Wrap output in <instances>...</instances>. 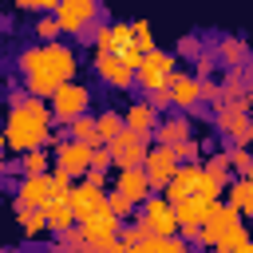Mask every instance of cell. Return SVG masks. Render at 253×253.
<instances>
[{
  "label": "cell",
  "mask_w": 253,
  "mask_h": 253,
  "mask_svg": "<svg viewBox=\"0 0 253 253\" xmlns=\"http://www.w3.org/2000/svg\"><path fill=\"white\" fill-rule=\"evenodd\" d=\"M225 194H229V210H237V217H253V182L249 178H237V182H229L225 186Z\"/></svg>",
  "instance_id": "cell-21"
},
{
  "label": "cell",
  "mask_w": 253,
  "mask_h": 253,
  "mask_svg": "<svg viewBox=\"0 0 253 253\" xmlns=\"http://www.w3.org/2000/svg\"><path fill=\"white\" fill-rule=\"evenodd\" d=\"M47 166H51V158H47L43 150H28V154L20 158V170H24V178H32V174H47Z\"/></svg>",
  "instance_id": "cell-31"
},
{
  "label": "cell",
  "mask_w": 253,
  "mask_h": 253,
  "mask_svg": "<svg viewBox=\"0 0 253 253\" xmlns=\"http://www.w3.org/2000/svg\"><path fill=\"white\" fill-rule=\"evenodd\" d=\"M123 123H126V130L130 134H138V138H154V126H158V111L146 103V99H138V103H130L126 107V115H123Z\"/></svg>",
  "instance_id": "cell-17"
},
{
  "label": "cell",
  "mask_w": 253,
  "mask_h": 253,
  "mask_svg": "<svg viewBox=\"0 0 253 253\" xmlns=\"http://www.w3.org/2000/svg\"><path fill=\"white\" fill-rule=\"evenodd\" d=\"M51 194H55V198H63V202H67V194H71V178H67V174H59V170H55V174H51Z\"/></svg>",
  "instance_id": "cell-41"
},
{
  "label": "cell",
  "mask_w": 253,
  "mask_h": 253,
  "mask_svg": "<svg viewBox=\"0 0 253 253\" xmlns=\"http://www.w3.org/2000/svg\"><path fill=\"white\" fill-rule=\"evenodd\" d=\"M217 59H221V71H241L249 63V47L241 36H221L217 40Z\"/></svg>",
  "instance_id": "cell-20"
},
{
  "label": "cell",
  "mask_w": 253,
  "mask_h": 253,
  "mask_svg": "<svg viewBox=\"0 0 253 253\" xmlns=\"http://www.w3.org/2000/svg\"><path fill=\"white\" fill-rule=\"evenodd\" d=\"M95 130H99V146H107L126 130V123H123L119 111H103V115H95Z\"/></svg>",
  "instance_id": "cell-23"
},
{
  "label": "cell",
  "mask_w": 253,
  "mask_h": 253,
  "mask_svg": "<svg viewBox=\"0 0 253 253\" xmlns=\"http://www.w3.org/2000/svg\"><path fill=\"white\" fill-rule=\"evenodd\" d=\"M0 253H16V249H0Z\"/></svg>",
  "instance_id": "cell-50"
},
{
  "label": "cell",
  "mask_w": 253,
  "mask_h": 253,
  "mask_svg": "<svg viewBox=\"0 0 253 253\" xmlns=\"http://www.w3.org/2000/svg\"><path fill=\"white\" fill-rule=\"evenodd\" d=\"M174 170H178L174 150H166V146H150V150H146L142 174L150 178V186H154V190H166V186H170V178H174Z\"/></svg>",
  "instance_id": "cell-13"
},
{
  "label": "cell",
  "mask_w": 253,
  "mask_h": 253,
  "mask_svg": "<svg viewBox=\"0 0 253 253\" xmlns=\"http://www.w3.org/2000/svg\"><path fill=\"white\" fill-rule=\"evenodd\" d=\"M178 55L198 59V55H202V40H198V36H182V40H178ZM178 55H174V59H178Z\"/></svg>",
  "instance_id": "cell-39"
},
{
  "label": "cell",
  "mask_w": 253,
  "mask_h": 253,
  "mask_svg": "<svg viewBox=\"0 0 253 253\" xmlns=\"http://www.w3.org/2000/svg\"><path fill=\"white\" fill-rule=\"evenodd\" d=\"M210 253H229V249H210Z\"/></svg>",
  "instance_id": "cell-48"
},
{
  "label": "cell",
  "mask_w": 253,
  "mask_h": 253,
  "mask_svg": "<svg viewBox=\"0 0 253 253\" xmlns=\"http://www.w3.org/2000/svg\"><path fill=\"white\" fill-rule=\"evenodd\" d=\"M32 32L40 36V43H55V36H59V24H55V16H43V20H40Z\"/></svg>",
  "instance_id": "cell-38"
},
{
  "label": "cell",
  "mask_w": 253,
  "mask_h": 253,
  "mask_svg": "<svg viewBox=\"0 0 253 253\" xmlns=\"http://www.w3.org/2000/svg\"><path fill=\"white\" fill-rule=\"evenodd\" d=\"M202 170H206V178H210L217 190H225V186H229V162H225V150L210 154V158L202 162Z\"/></svg>",
  "instance_id": "cell-26"
},
{
  "label": "cell",
  "mask_w": 253,
  "mask_h": 253,
  "mask_svg": "<svg viewBox=\"0 0 253 253\" xmlns=\"http://www.w3.org/2000/svg\"><path fill=\"white\" fill-rule=\"evenodd\" d=\"M249 182H253V170H249Z\"/></svg>",
  "instance_id": "cell-52"
},
{
  "label": "cell",
  "mask_w": 253,
  "mask_h": 253,
  "mask_svg": "<svg viewBox=\"0 0 253 253\" xmlns=\"http://www.w3.org/2000/svg\"><path fill=\"white\" fill-rule=\"evenodd\" d=\"M138 221L154 233V237H178V217H174V206L166 202V198H146L142 206H138Z\"/></svg>",
  "instance_id": "cell-6"
},
{
  "label": "cell",
  "mask_w": 253,
  "mask_h": 253,
  "mask_svg": "<svg viewBox=\"0 0 253 253\" xmlns=\"http://www.w3.org/2000/svg\"><path fill=\"white\" fill-rule=\"evenodd\" d=\"M51 119H63V123H75L91 111V91L83 83H63L55 95H51Z\"/></svg>",
  "instance_id": "cell-5"
},
{
  "label": "cell",
  "mask_w": 253,
  "mask_h": 253,
  "mask_svg": "<svg viewBox=\"0 0 253 253\" xmlns=\"http://www.w3.org/2000/svg\"><path fill=\"white\" fill-rule=\"evenodd\" d=\"M130 43H134L138 55H150V51L158 47V43H154V32H150L146 20H130Z\"/></svg>",
  "instance_id": "cell-28"
},
{
  "label": "cell",
  "mask_w": 253,
  "mask_h": 253,
  "mask_svg": "<svg viewBox=\"0 0 253 253\" xmlns=\"http://www.w3.org/2000/svg\"><path fill=\"white\" fill-rule=\"evenodd\" d=\"M150 237H154V233H150V229H146V225H142V221H138V217H134V221H130V225H123V229H119V245H126V249H130V253H134V249H138V245H146V241H150Z\"/></svg>",
  "instance_id": "cell-29"
},
{
  "label": "cell",
  "mask_w": 253,
  "mask_h": 253,
  "mask_svg": "<svg viewBox=\"0 0 253 253\" xmlns=\"http://www.w3.org/2000/svg\"><path fill=\"white\" fill-rule=\"evenodd\" d=\"M67 138L71 142H83V146H99V130H95V119L83 115L75 123H67Z\"/></svg>",
  "instance_id": "cell-25"
},
{
  "label": "cell",
  "mask_w": 253,
  "mask_h": 253,
  "mask_svg": "<svg viewBox=\"0 0 253 253\" xmlns=\"http://www.w3.org/2000/svg\"><path fill=\"white\" fill-rule=\"evenodd\" d=\"M241 71H245V83H249V87H253V55H249V63H245V67H241Z\"/></svg>",
  "instance_id": "cell-44"
},
{
  "label": "cell",
  "mask_w": 253,
  "mask_h": 253,
  "mask_svg": "<svg viewBox=\"0 0 253 253\" xmlns=\"http://www.w3.org/2000/svg\"><path fill=\"white\" fill-rule=\"evenodd\" d=\"M229 253H253V237H249L245 245H237V249H229Z\"/></svg>",
  "instance_id": "cell-45"
},
{
  "label": "cell",
  "mask_w": 253,
  "mask_h": 253,
  "mask_svg": "<svg viewBox=\"0 0 253 253\" xmlns=\"http://www.w3.org/2000/svg\"><path fill=\"white\" fill-rule=\"evenodd\" d=\"M146 103H150L154 111H162V107H170V91H150V95H146Z\"/></svg>",
  "instance_id": "cell-42"
},
{
  "label": "cell",
  "mask_w": 253,
  "mask_h": 253,
  "mask_svg": "<svg viewBox=\"0 0 253 253\" xmlns=\"http://www.w3.org/2000/svg\"><path fill=\"white\" fill-rule=\"evenodd\" d=\"M16 217H20V229H24L28 237H40V233H47V217H43V210L16 206Z\"/></svg>",
  "instance_id": "cell-27"
},
{
  "label": "cell",
  "mask_w": 253,
  "mask_h": 253,
  "mask_svg": "<svg viewBox=\"0 0 253 253\" xmlns=\"http://www.w3.org/2000/svg\"><path fill=\"white\" fill-rule=\"evenodd\" d=\"M210 206H217V202H198V198H186V202H178V206H174V217H178V237H182L186 245H190V241H198V233H202V221H206Z\"/></svg>",
  "instance_id": "cell-11"
},
{
  "label": "cell",
  "mask_w": 253,
  "mask_h": 253,
  "mask_svg": "<svg viewBox=\"0 0 253 253\" xmlns=\"http://www.w3.org/2000/svg\"><path fill=\"white\" fill-rule=\"evenodd\" d=\"M213 126H217L221 134H229L233 146H241V150L253 146V119H249L245 103H225V99H221V103L213 107Z\"/></svg>",
  "instance_id": "cell-3"
},
{
  "label": "cell",
  "mask_w": 253,
  "mask_h": 253,
  "mask_svg": "<svg viewBox=\"0 0 253 253\" xmlns=\"http://www.w3.org/2000/svg\"><path fill=\"white\" fill-rule=\"evenodd\" d=\"M194 63H198V75H194V79H210V71H213V59H210V55H198Z\"/></svg>",
  "instance_id": "cell-43"
},
{
  "label": "cell",
  "mask_w": 253,
  "mask_h": 253,
  "mask_svg": "<svg viewBox=\"0 0 253 253\" xmlns=\"http://www.w3.org/2000/svg\"><path fill=\"white\" fill-rule=\"evenodd\" d=\"M249 237H253V233L245 229V221H237L233 229H225V233H221V245H217V249H237V245H245Z\"/></svg>",
  "instance_id": "cell-37"
},
{
  "label": "cell",
  "mask_w": 253,
  "mask_h": 253,
  "mask_svg": "<svg viewBox=\"0 0 253 253\" xmlns=\"http://www.w3.org/2000/svg\"><path fill=\"white\" fill-rule=\"evenodd\" d=\"M51 162H55V170L67 174V178H87V170H91V146L71 142V138H59Z\"/></svg>",
  "instance_id": "cell-9"
},
{
  "label": "cell",
  "mask_w": 253,
  "mask_h": 253,
  "mask_svg": "<svg viewBox=\"0 0 253 253\" xmlns=\"http://www.w3.org/2000/svg\"><path fill=\"white\" fill-rule=\"evenodd\" d=\"M4 146H12L20 158L28 150H43V142L51 138V107L43 99H24L16 107H8V119H4Z\"/></svg>",
  "instance_id": "cell-2"
},
{
  "label": "cell",
  "mask_w": 253,
  "mask_h": 253,
  "mask_svg": "<svg viewBox=\"0 0 253 253\" xmlns=\"http://www.w3.org/2000/svg\"><path fill=\"white\" fill-rule=\"evenodd\" d=\"M51 174H32L20 182V194H16V206H28V210H43L51 202Z\"/></svg>",
  "instance_id": "cell-16"
},
{
  "label": "cell",
  "mask_w": 253,
  "mask_h": 253,
  "mask_svg": "<svg viewBox=\"0 0 253 253\" xmlns=\"http://www.w3.org/2000/svg\"><path fill=\"white\" fill-rule=\"evenodd\" d=\"M225 162H229V170H237L241 178H249V170H253V154L241 150V146H229V150H225Z\"/></svg>",
  "instance_id": "cell-34"
},
{
  "label": "cell",
  "mask_w": 253,
  "mask_h": 253,
  "mask_svg": "<svg viewBox=\"0 0 253 253\" xmlns=\"http://www.w3.org/2000/svg\"><path fill=\"white\" fill-rule=\"evenodd\" d=\"M43 217H47V229H51V233H67V229L75 225V217H71V210H67L63 198H51V202L43 206Z\"/></svg>",
  "instance_id": "cell-22"
},
{
  "label": "cell",
  "mask_w": 253,
  "mask_h": 253,
  "mask_svg": "<svg viewBox=\"0 0 253 253\" xmlns=\"http://www.w3.org/2000/svg\"><path fill=\"white\" fill-rule=\"evenodd\" d=\"M107 213H111V217H119V221H130L134 206H130L123 194H115V190H111V194H107Z\"/></svg>",
  "instance_id": "cell-36"
},
{
  "label": "cell",
  "mask_w": 253,
  "mask_h": 253,
  "mask_svg": "<svg viewBox=\"0 0 253 253\" xmlns=\"http://www.w3.org/2000/svg\"><path fill=\"white\" fill-rule=\"evenodd\" d=\"M170 107H178L182 115H190L194 107H198V79L194 75H186V71H174V79H170Z\"/></svg>",
  "instance_id": "cell-19"
},
{
  "label": "cell",
  "mask_w": 253,
  "mask_h": 253,
  "mask_svg": "<svg viewBox=\"0 0 253 253\" xmlns=\"http://www.w3.org/2000/svg\"><path fill=\"white\" fill-rule=\"evenodd\" d=\"M134 253H190V245L182 237H150L146 245H138Z\"/></svg>",
  "instance_id": "cell-30"
},
{
  "label": "cell",
  "mask_w": 253,
  "mask_h": 253,
  "mask_svg": "<svg viewBox=\"0 0 253 253\" xmlns=\"http://www.w3.org/2000/svg\"><path fill=\"white\" fill-rule=\"evenodd\" d=\"M91 20H99V4L95 0H59L55 4V24L59 32H87Z\"/></svg>",
  "instance_id": "cell-7"
},
{
  "label": "cell",
  "mask_w": 253,
  "mask_h": 253,
  "mask_svg": "<svg viewBox=\"0 0 253 253\" xmlns=\"http://www.w3.org/2000/svg\"><path fill=\"white\" fill-rule=\"evenodd\" d=\"M75 51L67 43H36L20 55V75L32 99H51L63 83H75Z\"/></svg>",
  "instance_id": "cell-1"
},
{
  "label": "cell",
  "mask_w": 253,
  "mask_h": 253,
  "mask_svg": "<svg viewBox=\"0 0 253 253\" xmlns=\"http://www.w3.org/2000/svg\"><path fill=\"white\" fill-rule=\"evenodd\" d=\"M241 217H237V210H229V206H210V213H206V221H202V233H198V245H206V249H217L221 245V233L225 229H233Z\"/></svg>",
  "instance_id": "cell-12"
},
{
  "label": "cell",
  "mask_w": 253,
  "mask_h": 253,
  "mask_svg": "<svg viewBox=\"0 0 253 253\" xmlns=\"http://www.w3.org/2000/svg\"><path fill=\"white\" fill-rule=\"evenodd\" d=\"M95 75H99L107 87H119V91H126V87L134 83V71H130L119 55H95Z\"/></svg>",
  "instance_id": "cell-18"
},
{
  "label": "cell",
  "mask_w": 253,
  "mask_h": 253,
  "mask_svg": "<svg viewBox=\"0 0 253 253\" xmlns=\"http://www.w3.org/2000/svg\"><path fill=\"white\" fill-rule=\"evenodd\" d=\"M107 166H111V150H107V146H91V170L103 174Z\"/></svg>",
  "instance_id": "cell-40"
},
{
  "label": "cell",
  "mask_w": 253,
  "mask_h": 253,
  "mask_svg": "<svg viewBox=\"0 0 253 253\" xmlns=\"http://www.w3.org/2000/svg\"><path fill=\"white\" fill-rule=\"evenodd\" d=\"M107 253H130V249H126V245H119V241H115V245H111V249H107Z\"/></svg>",
  "instance_id": "cell-47"
},
{
  "label": "cell",
  "mask_w": 253,
  "mask_h": 253,
  "mask_svg": "<svg viewBox=\"0 0 253 253\" xmlns=\"http://www.w3.org/2000/svg\"><path fill=\"white\" fill-rule=\"evenodd\" d=\"M178 59L170 55V51H150V55H142V63H138V71H134V79H138V87L150 95V91H166L170 87V79H174V67Z\"/></svg>",
  "instance_id": "cell-4"
},
{
  "label": "cell",
  "mask_w": 253,
  "mask_h": 253,
  "mask_svg": "<svg viewBox=\"0 0 253 253\" xmlns=\"http://www.w3.org/2000/svg\"><path fill=\"white\" fill-rule=\"evenodd\" d=\"M103 206H107V190H99V186H91V182H79V186H71V194H67V210H71L75 225H83L87 217H95Z\"/></svg>",
  "instance_id": "cell-10"
},
{
  "label": "cell",
  "mask_w": 253,
  "mask_h": 253,
  "mask_svg": "<svg viewBox=\"0 0 253 253\" xmlns=\"http://www.w3.org/2000/svg\"><path fill=\"white\" fill-rule=\"evenodd\" d=\"M190 138H194L190 115H170V119H158V126H154V146L174 150V146H182V142H190Z\"/></svg>",
  "instance_id": "cell-14"
},
{
  "label": "cell",
  "mask_w": 253,
  "mask_h": 253,
  "mask_svg": "<svg viewBox=\"0 0 253 253\" xmlns=\"http://www.w3.org/2000/svg\"><path fill=\"white\" fill-rule=\"evenodd\" d=\"M87 253H91V249H87Z\"/></svg>",
  "instance_id": "cell-53"
},
{
  "label": "cell",
  "mask_w": 253,
  "mask_h": 253,
  "mask_svg": "<svg viewBox=\"0 0 253 253\" xmlns=\"http://www.w3.org/2000/svg\"><path fill=\"white\" fill-rule=\"evenodd\" d=\"M59 253H87V237H83V229L79 225H71L67 233H59V245H55Z\"/></svg>",
  "instance_id": "cell-32"
},
{
  "label": "cell",
  "mask_w": 253,
  "mask_h": 253,
  "mask_svg": "<svg viewBox=\"0 0 253 253\" xmlns=\"http://www.w3.org/2000/svg\"><path fill=\"white\" fill-rule=\"evenodd\" d=\"M0 150H4V134H0Z\"/></svg>",
  "instance_id": "cell-49"
},
{
  "label": "cell",
  "mask_w": 253,
  "mask_h": 253,
  "mask_svg": "<svg viewBox=\"0 0 253 253\" xmlns=\"http://www.w3.org/2000/svg\"><path fill=\"white\" fill-rule=\"evenodd\" d=\"M245 111H249V119H253V87L245 91Z\"/></svg>",
  "instance_id": "cell-46"
},
{
  "label": "cell",
  "mask_w": 253,
  "mask_h": 253,
  "mask_svg": "<svg viewBox=\"0 0 253 253\" xmlns=\"http://www.w3.org/2000/svg\"><path fill=\"white\" fill-rule=\"evenodd\" d=\"M115 194H123V198L138 210L146 198H154V186H150V178H146L142 170H119V178H115Z\"/></svg>",
  "instance_id": "cell-15"
},
{
  "label": "cell",
  "mask_w": 253,
  "mask_h": 253,
  "mask_svg": "<svg viewBox=\"0 0 253 253\" xmlns=\"http://www.w3.org/2000/svg\"><path fill=\"white\" fill-rule=\"evenodd\" d=\"M107 150H111V166H119V170H142L150 142L138 138V134H130V130H123L115 142H107Z\"/></svg>",
  "instance_id": "cell-8"
},
{
  "label": "cell",
  "mask_w": 253,
  "mask_h": 253,
  "mask_svg": "<svg viewBox=\"0 0 253 253\" xmlns=\"http://www.w3.org/2000/svg\"><path fill=\"white\" fill-rule=\"evenodd\" d=\"M174 158H178V166H198V158H202V142L190 138V142L174 146Z\"/></svg>",
  "instance_id": "cell-35"
},
{
  "label": "cell",
  "mask_w": 253,
  "mask_h": 253,
  "mask_svg": "<svg viewBox=\"0 0 253 253\" xmlns=\"http://www.w3.org/2000/svg\"><path fill=\"white\" fill-rule=\"evenodd\" d=\"M221 99L225 103H245V91H249V83H245V71H221Z\"/></svg>",
  "instance_id": "cell-24"
},
{
  "label": "cell",
  "mask_w": 253,
  "mask_h": 253,
  "mask_svg": "<svg viewBox=\"0 0 253 253\" xmlns=\"http://www.w3.org/2000/svg\"><path fill=\"white\" fill-rule=\"evenodd\" d=\"M47 253H59V249H47Z\"/></svg>",
  "instance_id": "cell-51"
},
{
  "label": "cell",
  "mask_w": 253,
  "mask_h": 253,
  "mask_svg": "<svg viewBox=\"0 0 253 253\" xmlns=\"http://www.w3.org/2000/svg\"><path fill=\"white\" fill-rule=\"evenodd\" d=\"M202 103H206L210 111L221 103V83H217V79H198V107H202Z\"/></svg>",
  "instance_id": "cell-33"
}]
</instances>
